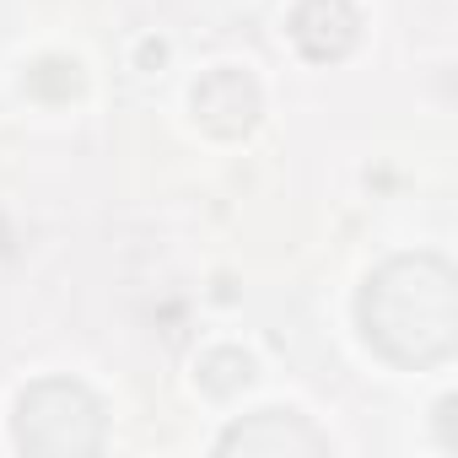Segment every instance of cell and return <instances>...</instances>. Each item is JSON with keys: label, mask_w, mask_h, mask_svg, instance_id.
<instances>
[{"label": "cell", "mask_w": 458, "mask_h": 458, "mask_svg": "<svg viewBox=\"0 0 458 458\" xmlns=\"http://www.w3.org/2000/svg\"><path fill=\"white\" fill-rule=\"evenodd\" d=\"M221 447H243V453H292V447H308V453H324V437L308 431L302 420H286V415H254L249 426H238Z\"/></svg>", "instance_id": "obj_1"}]
</instances>
